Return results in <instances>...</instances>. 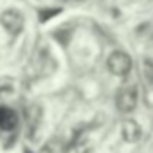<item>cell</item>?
Instances as JSON below:
<instances>
[{"mask_svg": "<svg viewBox=\"0 0 153 153\" xmlns=\"http://www.w3.org/2000/svg\"><path fill=\"white\" fill-rule=\"evenodd\" d=\"M106 67H108V70L114 76H121V78H123V76L130 74L133 63H131V58L124 51H114L108 56V59H106Z\"/></svg>", "mask_w": 153, "mask_h": 153, "instance_id": "obj_1", "label": "cell"}, {"mask_svg": "<svg viewBox=\"0 0 153 153\" xmlns=\"http://www.w3.org/2000/svg\"><path fill=\"white\" fill-rule=\"evenodd\" d=\"M58 13H59V9H58V7H54V9H47V11H42V13H40V15H42V16H40V20H42V22H45V20L52 18L54 15H58Z\"/></svg>", "mask_w": 153, "mask_h": 153, "instance_id": "obj_6", "label": "cell"}, {"mask_svg": "<svg viewBox=\"0 0 153 153\" xmlns=\"http://www.w3.org/2000/svg\"><path fill=\"white\" fill-rule=\"evenodd\" d=\"M0 24L2 27L13 34V36H18L22 31H24V25H25V20H24V15L18 11V9H6L0 13Z\"/></svg>", "mask_w": 153, "mask_h": 153, "instance_id": "obj_2", "label": "cell"}, {"mask_svg": "<svg viewBox=\"0 0 153 153\" xmlns=\"http://www.w3.org/2000/svg\"><path fill=\"white\" fill-rule=\"evenodd\" d=\"M24 153H33V151H29V149H25V151H24Z\"/></svg>", "mask_w": 153, "mask_h": 153, "instance_id": "obj_7", "label": "cell"}, {"mask_svg": "<svg viewBox=\"0 0 153 153\" xmlns=\"http://www.w3.org/2000/svg\"><path fill=\"white\" fill-rule=\"evenodd\" d=\"M121 131H123V137L126 142H137L142 135V128L139 126V123L135 119H126L121 126Z\"/></svg>", "mask_w": 153, "mask_h": 153, "instance_id": "obj_5", "label": "cell"}, {"mask_svg": "<svg viewBox=\"0 0 153 153\" xmlns=\"http://www.w3.org/2000/svg\"><path fill=\"white\" fill-rule=\"evenodd\" d=\"M115 103H117V108L119 112L123 114H131L139 103V92L135 87H123L115 97Z\"/></svg>", "mask_w": 153, "mask_h": 153, "instance_id": "obj_3", "label": "cell"}, {"mask_svg": "<svg viewBox=\"0 0 153 153\" xmlns=\"http://www.w3.org/2000/svg\"><path fill=\"white\" fill-rule=\"evenodd\" d=\"M18 124V115L9 106H0V131H11Z\"/></svg>", "mask_w": 153, "mask_h": 153, "instance_id": "obj_4", "label": "cell"}]
</instances>
